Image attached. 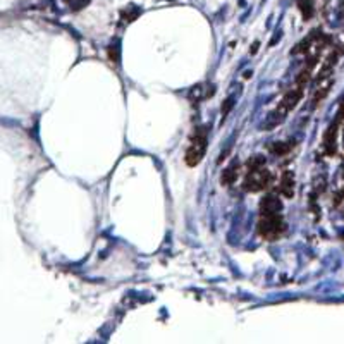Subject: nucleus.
<instances>
[{"label":"nucleus","instance_id":"f257e3e1","mask_svg":"<svg viewBox=\"0 0 344 344\" xmlns=\"http://www.w3.org/2000/svg\"><path fill=\"white\" fill-rule=\"evenodd\" d=\"M258 231L265 239H277L284 232V224H282L279 214L275 215H264L258 224Z\"/></svg>","mask_w":344,"mask_h":344},{"label":"nucleus","instance_id":"f03ea898","mask_svg":"<svg viewBox=\"0 0 344 344\" xmlns=\"http://www.w3.org/2000/svg\"><path fill=\"white\" fill-rule=\"evenodd\" d=\"M270 181V172L265 171L264 167L255 169V171H249L248 177L245 181V188L248 191H262Z\"/></svg>","mask_w":344,"mask_h":344},{"label":"nucleus","instance_id":"7ed1b4c3","mask_svg":"<svg viewBox=\"0 0 344 344\" xmlns=\"http://www.w3.org/2000/svg\"><path fill=\"white\" fill-rule=\"evenodd\" d=\"M205 148H207V138H205V134L197 136V140L191 143V147L188 148V151H186V164L191 165V167L200 164L205 155Z\"/></svg>","mask_w":344,"mask_h":344},{"label":"nucleus","instance_id":"20e7f679","mask_svg":"<svg viewBox=\"0 0 344 344\" xmlns=\"http://www.w3.org/2000/svg\"><path fill=\"white\" fill-rule=\"evenodd\" d=\"M281 208H282L281 200L275 197H267L262 201V214L264 215H275L281 212Z\"/></svg>","mask_w":344,"mask_h":344},{"label":"nucleus","instance_id":"39448f33","mask_svg":"<svg viewBox=\"0 0 344 344\" xmlns=\"http://www.w3.org/2000/svg\"><path fill=\"white\" fill-rule=\"evenodd\" d=\"M279 191H281L282 197H293V193H295V177H293L291 172H286L284 176L281 177Z\"/></svg>","mask_w":344,"mask_h":344},{"label":"nucleus","instance_id":"423d86ee","mask_svg":"<svg viewBox=\"0 0 344 344\" xmlns=\"http://www.w3.org/2000/svg\"><path fill=\"white\" fill-rule=\"evenodd\" d=\"M236 176H238V174H236V167H229L227 171L222 174V184H232Z\"/></svg>","mask_w":344,"mask_h":344},{"label":"nucleus","instance_id":"0eeeda50","mask_svg":"<svg viewBox=\"0 0 344 344\" xmlns=\"http://www.w3.org/2000/svg\"><path fill=\"white\" fill-rule=\"evenodd\" d=\"M264 164H265L264 158H262V157H255V158H251V160L248 162V167H249V171H255V169L264 167Z\"/></svg>","mask_w":344,"mask_h":344},{"label":"nucleus","instance_id":"6e6552de","mask_svg":"<svg viewBox=\"0 0 344 344\" xmlns=\"http://www.w3.org/2000/svg\"><path fill=\"white\" fill-rule=\"evenodd\" d=\"M270 151H274V153H286V151H288V147H286L284 143H274L270 147Z\"/></svg>","mask_w":344,"mask_h":344},{"label":"nucleus","instance_id":"1a4fd4ad","mask_svg":"<svg viewBox=\"0 0 344 344\" xmlns=\"http://www.w3.org/2000/svg\"><path fill=\"white\" fill-rule=\"evenodd\" d=\"M232 107H234V100H232V98H227V100H225L224 105H222V116H227L229 110H231Z\"/></svg>","mask_w":344,"mask_h":344},{"label":"nucleus","instance_id":"9d476101","mask_svg":"<svg viewBox=\"0 0 344 344\" xmlns=\"http://www.w3.org/2000/svg\"><path fill=\"white\" fill-rule=\"evenodd\" d=\"M109 52H110V59L116 64H119V49H117V47H110Z\"/></svg>","mask_w":344,"mask_h":344}]
</instances>
